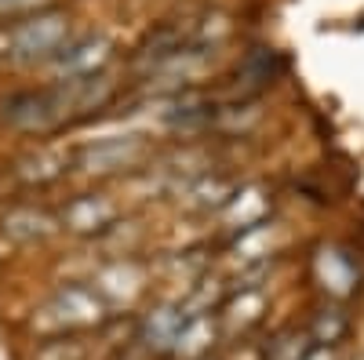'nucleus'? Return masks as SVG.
Returning a JSON list of instances; mask_svg holds the SVG:
<instances>
[{"label": "nucleus", "mask_w": 364, "mask_h": 360, "mask_svg": "<svg viewBox=\"0 0 364 360\" xmlns=\"http://www.w3.org/2000/svg\"><path fill=\"white\" fill-rule=\"evenodd\" d=\"M314 335L310 327H284L281 335H273L269 349H266V360H306L314 353Z\"/></svg>", "instance_id": "nucleus-9"}, {"label": "nucleus", "mask_w": 364, "mask_h": 360, "mask_svg": "<svg viewBox=\"0 0 364 360\" xmlns=\"http://www.w3.org/2000/svg\"><path fill=\"white\" fill-rule=\"evenodd\" d=\"M306 360H336V353H331V346H317Z\"/></svg>", "instance_id": "nucleus-12"}, {"label": "nucleus", "mask_w": 364, "mask_h": 360, "mask_svg": "<svg viewBox=\"0 0 364 360\" xmlns=\"http://www.w3.org/2000/svg\"><path fill=\"white\" fill-rule=\"evenodd\" d=\"M109 80L99 77H70L58 80L55 87H41V92H26L8 102V120L15 128L26 131H51L58 124H66L70 116L91 113L109 99Z\"/></svg>", "instance_id": "nucleus-1"}, {"label": "nucleus", "mask_w": 364, "mask_h": 360, "mask_svg": "<svg viewBox=\"0 0 364 360\" xmlns=\"http://www.w3.org/2000/svg\"><path fill=\"white\" fill-rule=\"evenodd\" d=\"M262 306H266L262 291H240L233 302L226 306V324H230V327H237V324H240V327H248V324L259 320Z\"/></svg>", "instance_id": "nucleus-10"}, {"label": "nucleus", "mask_w": 364, "mask_h": 360, "mask_svg": "<svg viewBox=\"0 0 364 360\" xmlns=\"http://www.w3.org/2000/svg\"><path fill=\"white\" fill-rule=\"evenodd\" d=\"M215 332L219 327H215V320H211L208 313H190L171 353H178L182 360H200L211 349V342H215Z\"/></svg>", "instance_id": "nucleus-7"}, {"label": "nucleus", "mask_w": 364, "mask_h": 360, "mask_svg": "<svg viewBox=\"0 0 364 360\" xmlns=\"http://www.w3.org/2000/svg\"><path fill=\"white\" fill-rule=\"evenodd\" d=\"M109 58V44L102 37H80L73 44H63L55 55V70L70 77H95V70Z\"/></svg>", "instance_id": "nucleus-4"}, {"label": "nucleus", "mask_w": 364, "mask_h": 360, "mask_svg": "<svg viewBox=\"0 0 364 360\" xmlns=\"http://www.w3.org/2000/svg\"><path fill=\"white\" fill-rule=\"evenodd\" d=\"M182 324H186V313H182L178 306H161V310H154V313L142 320V327H139V342H142L146 349L171 353L175 342H178Z\"/></svg>", "instance_id": "nucleus-5"}, {"label": "nucleus", "mask_w": 364, "mask_h": 360, "mask_svg": "<svg viewBox=\"0 0 364 360\" xmlns=\"http://www.w3.org/2000/svg\"><path fill=\"white\" fill-rule=\"evenodd\" d=\"M0 4H15V0H0Z\"/></svg>", "instance_id": "nucleus-13"}, {"label": "nucleus", "mask_w": 364, "mask_h": 360, "mask_svg": "<svg viewBox=\"0 0 364 360\" xmlns=\"http://www.w3.org/2000/svg\"><path fill=\"white\" fill-rule=\"evenodd\" d=\"M139 157H142V146L135 138H106L95 149H87L84 168L87 171H113V168H124Z\"/></svg>", "instance_id": "nucleus-8"}, {"label": "nucleus", "mask_w": 364, "mask_h": 360, "mask_svg": "<svg viewBox=\"0 0 364 360\" xmlns=\"http://www.w3.org/2000/svg\"><path fill=\"white\" fill-rule=\"evenodd\" d=\"M346 332V317L339 310H324L317 313V320L310 324V335H314V346H336Z\"/></svg>", "instance_id": "nucleus-11"}, {"label": "nucleus", "mask_w": 364, "mask_h": 360, "mask_svg": "<svg viewBox=\"0 0 364 360\" xmlns=\"http://www.w3.org/2000/svg\"><path fill=\"white\" fill-rule=\"evenodd\" d=\"M66 33H70V18L58 15V11H48V15H37L22 22L15 33H11V48L26 58L33 55H58V48L66 44Z\"/></svg>", "instance_id": "nucleus-3"}, {"label": "nucleus", "mask_w": 364, "mask_h": 360, "mask_svg": "<svg viewBox=\"0 0 364 360\" xmlns=\"http://www.w3.org/2000/svg\"><path fill=\"white\" fill-rule=\"evenodd\" d=\"M51 320H55V332H70V327H91V324H102L106 317V298L99 291H91V288H63L51 302L48 310Z\"/></svg>", "instance_id": "nucleus-2"}, {"label": "nucleus", "mask_w": 364, "mask_h": 360, "mask_svg": "<svg viewBox=\"0 0 364 360\" xmlns=\"http://www.w3.org/2000/svg\"><path fill=\"white\" fill-rule=\"evenodd\" d=\"M117 219V207L106 200V197H77L66 204L63 212V222L73 229V233H95V229H106L109 222Z\"/></svg>", "instance_id": "nucleus-6"}]
</instances>
